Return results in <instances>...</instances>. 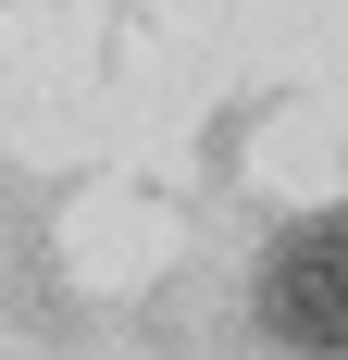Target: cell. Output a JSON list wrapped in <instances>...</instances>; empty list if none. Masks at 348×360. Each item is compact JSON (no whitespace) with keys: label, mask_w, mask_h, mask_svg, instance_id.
Listing matches in <instances>:
<instances>
[{"label":"cell","mask_w":348,"mask_h":360,"mask_svg":"<svg viewBox=\"0 0 348 360\" xmlns=\"http://www.w3.org/2000/svg\"><path fill=\"white\" fill-rule=\"evenodd\" d=\"M261 323L299 360H348V212H311V224L274 236V261H261Z\"/></svg>","instance_id":"obj_1"}]
</instances>
